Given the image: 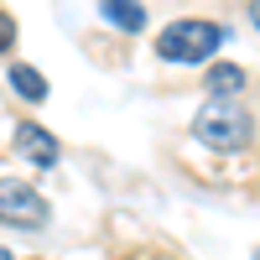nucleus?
<instances>
[{
  "instance_id": "nucleus-1",
  "label": "nucleus",
  "mask_w": 260,
  "mask_h": 260,
  "mask_svg": "<svg viewBox=\"0 0 260 260\" xmlns=\"http://www.w3.org/2000/svg\"><path fill=\"white\" fill-rule=\"evenodd\" d=\"M192 136L208 151H219V156H240L255 141V120H250V110H240V104H229V99H208L203 110L192 115Z\"/></svg>"
},
{
  "instance_id": "nucleus-2",
  "label": "nucleus",
  "mask_w": 260,
  "mask_h": 260,
  "mask_svg": "<svg viewBox=\"0 0 260 260\" xmlns=\"http://www.w3.org/2000/svg\"><path fill=\"white\" fill-rule=\"evenodd\" d=\"M224 26L219 21H203V16H182L156 37V57L161 62H208L213 52L224 47Z\"/></svg>"
},
{
  "instance_id": "nucleus-3",
  "label": "nucleus",
  "mask_w": 260,
  "mask_h": 260,
  "mask_svg": "<svg viewBox=\"0 0 260 260\" xmlns=\"http://www.w3.org/2000/svg\"><path fill=\"white\" fill-rule=\"evenodd\" d=\"M47 219H52V208H47V198H42L31 182L0 177V224H11V229H42Z\"/></svg>"
},
{
  "instance_id": "nucleus-4",
  "label": "nucleus",
  "mask_w": 260,
  "mask_h": 260,
  "mask_svg": "<svg viewBox=\"0 0 260 260\" xmlns=\"http://www.w3.org/2000/svg\"><path fill=\"white\" fill-rule=\"evenodd\" d=\"M11 146H16V156L31 161V167H57V156H62V151H57V136H52V130H42L37 120H21Z\"/></svg>"
},
{
  "instance_id": "nucleus-5",
  "label": "nucleus",
  "mask_w": 260,
  "mask_h": 260,
  "mask_svg": "<svg viewBox=\"0 0 260 260\" xmlns=\"http://www.w3.org/2000/svg\"><path fill=\"white\" fill-rule=\"evenodd\" d=\"M99 11H104V21L120 26L125 37H136V31L146 26V6H141V0H99Z\"/></svg>"
},
{
  "instance_id": "nucleus-6",
  "label": "nucleus",
  "mask_w": 260,
  "mask_h": 260,
  "mask_svg": "<svg viewBox=\"0 0 260 260\" xmlns=\"http://www.w3.org/2000/svg\"><path fill=\"white\" fill-rule=\"evenodd\" d=\"M245 83H250V73L240 68V62H213V68H208V94H219V99L240 94Z\"/></svg>"
},
{
  "instance_id": "nucleus-7",
  "label": "nucleus",
  "mask_w": 260,
  "mask_h": 260,
  "mask_svg": "<svg viewBox=\"0 0 260 260\" xmlns=\"http://www.w3.org/2000/svg\"><path fill=\"white\" fill-rule=\"evenodd\" d=\"M11 89L26 104H42V99H47V78H42L31 62H11Z\"/></svg>"
},
{
  "instance_id": "nucleus-8",
  "label": "nucleus",
  "mask_w": 260,
  "mask_h": 260,
  "mask_svg": "<svg viewBox=\"0 0 260 260\" xmlns=\"http://www.w3.org/2000/svg\"><path fill=\"white\" fill-rule=\"evenodd\" d=\"M11 47H16V21L0 11V52H11Z\"/></svg>"
},
{
  "instance_id": "nucleus-9",
  "label": "nucleus",
  "mask_w": 260,
  "mask_h": 260,
  "mask_svg": "<svg viewBox=\"0 0 260 260\" xmlns=\"http://www.w3.org/2000/svg\"><path fill=\"white\" fill-rule=\"evenodd\" d=\"M250 16H255V31H260V0H250Z\"/></svg>"
},
{
  "instance_id": "nucleus-10",
  "label": "nucleus",
  "mask_w": 260,
  "mask_h": 260,
  "mask_svg": "<svg viewBox=\"0 0 260 260\" xmlns=\"http://www.w3.org/2000/svg\"><path fill=\"white\" fill-rule=\"evenodd\" d=\"M0 260H11V250H6V245H0Z\"/></svg>"
},
{
  "instance_id": "nucleus-11",
  "label": "nucleus",
  "mask_w": 260,
  "mask_h": 260,
  "mask_svg": "<svg viewBox=\"0 0 260 260\" xmlns=\"http://www.w3.org/2000/svg\"><path fill=\"white\" fill-rule=\"evenodd\" d=\"M255 260H260V250H255Z\"/></svg>"
}]
</instances>
